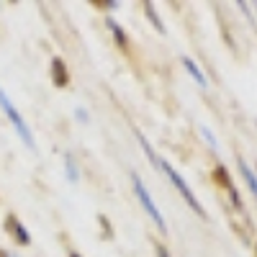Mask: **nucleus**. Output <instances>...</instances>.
<instances>
[{
    "instance_id": "obj_1",
    "label": "nucleus",
    "mask_w": 257,
    "mask_h": 257,
    "mask_svg": "<svg viewBox=\"0 0 257 257\" xmlns=\"http://www.w3.org/2000/svg\"><path fill=\"white\" fill-rule=\"evenodd\" d=\"M160 170H162V173H165V175L170 178V183H173V185H175V188L180 190V196H183V198L188 201V206H190L193 211H196L201 219H206V211H203V206L198 203V198H196V196H193V190H190V188H188V183H185V180L180 178V173H178V170H175L173 165H170L167 160H160Z\"/></svg>"
},
{
    "instance_id": "obj_2",
    "label": "nucleus",
    "mask_w": 257,
    "mask_h": 257,
    "mask_svg": "<svg viewBox=\"0 0 257 257\" xmlns=\"http://www.w3.org/2000/svg\"><path fill=\"white\" fill-rule=\"evenodd\" d=\"M0 105H3V111H6V116L11 118V123L16 126L18 137L24 139V144H26L29 149H36V142H34V137H31V132H29V126L24 123V118H21V113L16 111V105L11 103V98L6 95V90H3V88H0Z\"/></svg>"
},
{
    "instance_id": "obj_3",
    "label": "nucleus",
    "mask_w": 257,
    "mask_h": 257,
    "mask_svg": "<svg viewBox=\"0 0 257 257\" xmlns=\"http://www.w3.org/2000/svg\"><path fill=\"white\" fill-rule=\"evenodd\" d=\"M132 183H134V193L139 196V203L147 208V213L152 216V221L157 224V229H160V231H167V224H165V219H162V213H160V208L155 206V201H152V196H149V190L144 188V183L139 180V175H132Z\"/></svg>"
},
{
    "instance_id": "obj_4",
    "label": "nucleus",
    "mask_w": 257,
    "mask_h": 257,
    "mask_svg": "<svg viewBox=\"0 0 257 257\" xmlns=\"http://www.w3.org/2000/svg\"><path fill=\"white\" fill-rule=\"evenodd\" d=\"M237 165H239V173H242L244 183H247V185H249V190H252V196L257 198V175L252 173V167H249V165H247V162H244L242 157L237 160Z\"/></svg>"
},
{
    "instance_id": "obj_5",
    "label": "nucleus",
    "mask_w": 257,
    "mask_h": 257,
    "mask_svg": "<svg viewBox=\"0 0 257 257\" xmlns=\"http://www.w3.org/2000/svg\"><path fill=\"white\" fill-rule=\"evenodd\" d=\"M183 64H185V70L190 72V77H193V80H196V82L201 85V88H206V85H208V80L203 77V72H201V67H198V64H196V62H193L190 57H183Z\"/></svg>"
},
{
    "instance_id": "obj_6",
    "label": "nucleus",
    "mask_w": 257,
    "mask_h": 257,
    "mask_svg": "<svg viewBox=\"0 0 257 257\" xmlns=\"http://www.w3.org/2000/svg\"><path fill=\"white\" fill-rule=\"evenodd\" d=\"M52 67H54V85H57V88L67 85V67L62 64V59H54V62H52Z\"/></svg>"
},
{
    "instance_id": "obj_7",
    "label": "nucleus",
    "mask_w": 257,
    "mask_h": 257,
    "mask_svg": "<svg viewBox=\"0 0 257 257\" xmlns=\"http://www.w3.org/2000/svg\"><path fill=\"white\" fill-rule=\"evenodd\" d=\"M137 139H139V144H142V149H144V152H147V157H149V160H152V165H155V167H160V157H157V155L152 152V147H149V142L144 139V134H137Z\"/></svg>"
},
{
    "instance_id": "obj_8",
    "label": "nucleus",
    "mask_w": 257,
    "mask_h": 257,
    "mask_svg": "<svg viewBox=\"0 0 257 257\" xmlns=\"http://www.w3.org/2000/svg\"><path fill=\"white\" fill-rule=\"evenodd\" d=\"M64 165H67V178H70L72 183H77L80 173H77V167H75V160H72V155H64Z\"/></svg>"
},
{
    "instance_id": "obj_9",
    "label": "nucleus",
    "mask_w": 257,
    "mask_h": 257,
    "mask_svg": "<svg viewBox=\"0 0 257 257\" xmlns=\"http://www.w3.org/2000/svg\"><path fill=\"white\" fill-rule=\"evenodd\" d=\"M108 26L113 29V36H116V41H118V47H121V49H126V36H123V29L116 24V21H108Z\"/></svg>"
},
{
    "instance_id": "obj_10",
    "label": "nucleus",
    "mask_w": 257,
    "mask_h": 257,
    "mask_svg": "<svg viewBox=\"0 0 257 257\" xmlns=\"http://www.w3.org/2000/svg\"><path fill=\"white\" fill-rule=\"evenodd\" d=\"M13 226H16V239H18L21 244H29V242H31V237H29V231H26L24 226H21V224H16V221H13Z\"/></svg>"
},
{
    "instance_id": "obj_11",
    "label": "nucleus",
    "mask_w": 257,
    "mask_h": 257,
    "mask_svg": "<svg viewBox=\"0 0 257 257\" xmlns=\"http://www.w3.org/2000/svg\"><path fill=\"white\" fill-rule=\"evenodd\" d=\"M201 134H203V139H206V142L211 144V149H219V142H216V139H213V134L208 132V128H206V126H201Z\"/></svg>"
},
{
    "instance_id": "obj_12",
    "label": "nucleus",
    "mask_w": 257,
    "mask_h": 257,
    "mask_svg": "<svg viewBox=\"0 0 257 257\" xmlns=\"http://www.w3.org/2000/svg\"><path fill=\"white\" fill-rule=\"evenodd\" d=\"M147 16H149V21H152V24L157 26V31H165V29H162V24H160V18H157V13H155V8H152V6H147Z\"/></svg>"
},
{
    "instance_id": "obj_13",
    "label": "nucleus",
    "mask_w": 257,
    "mask_h": 257,
    "mask_svg": "<svg viewBox=\"0 0 257 257\" xmlns=\"http://www.w3.org/2000/svg\"><path fill=\"white\" fill-rule=\"evenodd\" d=\"M75 113H77V121H85V123L90 121V116H88V111H85V108H77Z\"/></svg>"
},
{
    "instance_id": "obj_14",
    "label": "nucleus",
    "mask_w": 257,
    "mask_h": 257,
    "mask_svg": "<svg viewBox=\"0 0 257 257\" xmlns=\"http://www.w3.org/2000/svg\"><path fill=\"white\" fill-rule=\"evenodd\" d=\"M160 257H170V254H167V252H165V249H160Z\"/></svg>"
},
{
    "instance_id": "obj_15",
    "label": "nucleus",
    "mask_w": 257,
    "mask_h": 257,
    "mask_svg": "<svg viewBox=\"0 0 257 257\" xmlns=\"http://www.w3.org/2000/svg\"><path fill=\"white\" fill-rule=\"evenodd\" d=\"M70 257H80V254H70Z\"/></svg>"
}]
</instances>
